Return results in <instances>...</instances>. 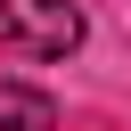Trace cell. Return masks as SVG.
<instances>
[{"mask_svg":"<svg viewBox=\"0 0 131 131\" xmlns=\"http://www.w3.org/2000/svg\"><path fill=\"white\" fill-rule=\"evenodd\" d=\"M0 49H16V57H74L82 49V8L74 0H0Z\"/></svg>","mask_w":131,"mask_h":131,"instance_id":"cell-1","label":"cell"},{"mask_svg":"<svg viewBox=\"0 0 131 131\" xmlns=\"http://www.w3.org/2000/svg\"><path fill=\"white\" fill-rule=\"evenodd\" d=\"M0 131H57V98L33 82H0Z\"/></svg>","mask_w":131,"mask_h":131,"instance_id":"cell-2","label":"cell"}]
</instances>
